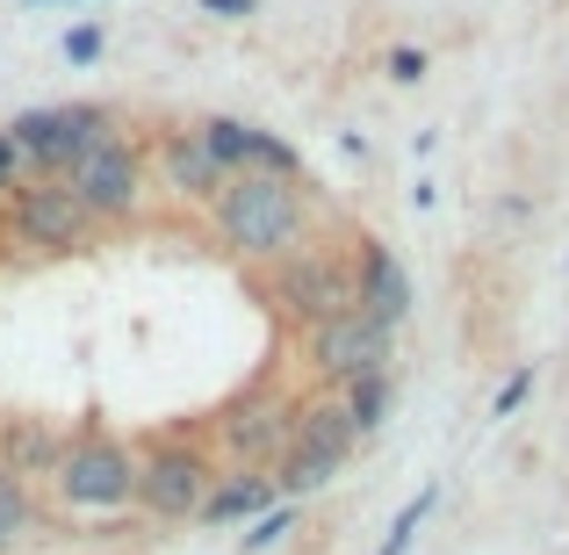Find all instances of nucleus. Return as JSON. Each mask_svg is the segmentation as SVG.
Listing matches in <instances>:
<instances>
[{
	"instance_id": "nucleus-1",
	"label": "nucleus",
	"mask_w": 569,
	"mask_h": 555,
	"mask_svg": "<svg viewBox=\"0 0 569 555\" xmlns=\"http://www.w3.org/2000/svg\"><path fill=\"white\" fill-rule=\"evenodd\" d=\"M209 224L231 260L274 267L303 238H318V202H310L303 174H231V188L209 202Z\"/></svg>"
},
{
	"instance_id": "nucleus-2",
	"label": "nucleus",
	"mask_w": 569,
	"mask_h": 555,
	"mask_svg": "<svg viewBox=\"0 0 569 555\" xmlns=\"http://www.w3.org/2000/svg\"><path fill=\"white\" fill-rule=\"evenodd\" d=\"M217 447H209L202 426H167L152 433V440L138 447V498H130V513L152 519V527H188V519H202V498L209 484H217Z\"/></svg>"
},
{
	"instance_id": "nucleus-3",
	"label": "nucleus",
	"mask_w": 569,
	"mask_h": 555,
	"mask_svg": "<svg viewBox=\"0 0 569 555\" xmlns=\"http://www.w3.org/2000/svg\"><path fill=\"white\" fill-rule=\"evenodd\" d=\"M260 296L296 339H303L310 325L353 310V238H325V231L303 238L289 260L260 267Z\"/></svg>"
},
{
	"instance_id": "nucleus-4",
	"label": "nucleus",
	"mask_w": 569,
	"mask_h": 555,
	"mask_svg": "<svg viewBox=\"0 0 569 555\" xmlns=\"http://www.w3.org/2000/svg\"><path fill=\"white\" fill-rule=\"evenodd\" d=\"M296 418H303V389H289L274 368H260L246 389H231V397L202 418V433L223 455V469H274L289 433H296Z\"/></svg>"
},
{
	"instance_id": "nucleus-5",
	"label": "nucleus",
	"mask_w": 569,
	"mask_h": 555,
	"mask_svg": "<svg viewBox=\"0 0 569 555\" xmlns=\"http://www.w3.org/2000/svg\"><path fill=\"white\" fill-rule=\"evenodd\" d=\"M51 498L66 505V513H87V519L130 513V498H138V447H130L123 433H109L101 418H87V426L66 433V447H58Z\"/></svg>"
},
{
	"instance_id": "nucleus-6",
	"label": "nucleus",
	"mask_w": 569,
	"mask_h": 555,
	"mask_svg": "<svg viewBox=\"0 0 569 555\" xmlns=\"http://www.w3.org/2000/svg\"><path fill=\"white\" fill-rule=\"evenodd\" d=\"M101 224L87 217L80 202H72L66 181H51V174H29V181H14L0 195V246L29 252V260H66V252H87L94 246Z\"/></svg>"
},
{
	"instance_id": "nucleus-7",
	"label": "nucleus",
	"mask_w": 569,
	"mask_h": 555,
	"mask_svg": "<svg viewBox=\"0 0 569 555\" xmlns=\"http://www.w3.org/2000/svg\"><path fill=\"white\" fill-rule=\"evenodd\" d=\"M353 447H361V433H353V418L339 412L332 389L303 397V418H296L289 447H281V462H274V498H289V505L318 498V490L353 462Z\"/></svg>"
},
{
	"instance_id": "nucleus-8",
	"label": "nucleus",
	"mask_w": 569,
	"mask_h": 555,
	"mask_svg": "<svg viewBox=\"0 0 569 555\" xmlns=\"http://www.w3.org/2000/svg\"><path fill=\"white\" fill-rule=\"evenodd\" d=\"M58 181L72 188V202H80L101 231H109V224H138V209H144V145L130 138L123 123H109Z\"/></svg>"
},
{
	"instance_id": "nucleus-9",
	"label": "nucleus",
	"mask_w": 569,
	"mask_h": 555,
	"mask_svg": "<svg viewBox=\"0 0 569 555\" xmlns=\"http://www.w3.org/2000/svg\"><path fill=\"white\" fill-rule=\"evenodd\" d=\"M389 339H397V333L353 304V310H339V318H325V325L303 333V368L318 375V389H347L353 375L389 368Z\"/></svg>"
},
{
	"instance_id": "nucleus-10",
	"label": "nucleus",
	"mask_w": 569,
	"mask_h": 555,
	"mask_svg": "<svg viewBox=\"0 0 569 555\" xmlns=\"http://www.w3.org/2000/svg\"><path fill=\"white\" fill-rule=\"evenodd\" d=\"M109 123H116V116L94 109V101H58V109H22L8 123V138H14V152H22L29 174H51V181H58V174H66Z\"/></svg>"
},
{
	"instance_id": "nucleus-11",
	"label": "nucleus",
	"mask_w": 569,
	"mask_h": 555,
	"mask_svg": "<svg viewBox=\"0 0 569 555\" xmlns=\"http://www.w3.org/2000/svg\"><path fill=\"white\" fill-rule=\"evenodd\" d=\"M159 181H167L173 202H217L223 188H231V174H223V159L209 152V138H202V123H188V130H167L159 138Z\"/></svg>"
},
{
	"instance_id": "nucleus-12",
	"label": "nucleus",
	"mask_w": 569,
	"mask_h": 555,
	"mask_svg": "<svg viewBox=\"0 0 569 555\" xmlns=\"http://www.w3.org/2000/svg\"><path fill=\"white\" fill-rule=\"evenodd\" d=\"M202 138H209V152L223 159V174H303L296 145L274 138V130H260V123H238V116H202Z\"/></svg>"
},
{
	"instance_id": "nucleus-13",
	"label": "nucleus",
	"mask_w": 569,
	"mask_h": 555,
	"mask_svg": "<svg viewBox=\"0 0 569 555\" xmlns=\"http://www.w3.org/2000/svg\"><path fill=\"white\" fill-rule=\"evenodd\" d=\"M353 304H361L368 318H382L389 333L411 318V275H403V260L382 238H353Z\"/></svg>"
},
{
	"instance_id": "nucleus-14",
	"label": "nucleus",
	"mask_w": 569,
	"mask_h": 555,
	"mask_svg": "<svg viewBox=\"0 0 569 555\" xmlns=\"http://www.w3.org/2000/svg\"><path fill=\"white\" fill-rule=\"evenodd\" d=\"M274 498V469H217V484H209L202 498V527H238V519H260Z\"/></svg>"
},
{
	"instance_id": "nucleus-15",
	"label": "nucleus",
	"mask_w": 569,
	"mask_h": 555,
	"mask_svg": "<svg viewBox=\"0 0 569 555\" xmlns=\"http://www.w3.org/2000/svg\"><path fill=\"white\" fill-rule=\"evenodd\" d=\"M58 447H66V433H51L43 418H0V469H14L22 484L58 469Z\"/></svg>"
},
{
	"instance_id": "nucleus-16",
	"label": "nucleus",
	"mask_w": 569,
	"mask_h": 555,
	"mask_svg": "<svg viewBox=\"0 0 569 555\" xmlns=\"http://www.w3.org/2000/svg\"><path fill=\"white\" fill-rule=\"evenodd\" d=\"M332 397H339V412L353 418V433L368 440V433H376L382 418H389L397 389H389V368H376V375H353V383H347V389H332Z\"/></svg>"
},
{
	"instance_id": "nucleus-17",
	"label": "nucleus",
	"mask_w": 569,
	"mask_h": 555,
	"mask_svg": "<svg viewBox=\"0 0 569 555\" xmlns=\"http://www.w3.org/2000/svg\"><path fill=\"white\" fill-rule=\"evenodd\" d=\"M29 534H37V490H29L14 469H0V548L29 542Z\"/></svg>"
},
{
	"instance_id": "nucleus-18",
	"label": "nucleus",
	"mask_w": 569,
	"mask_h": 555,
	"mask_svg": "<svg viewBox=\"0 0 569 555\" xmlns=\"http://www.w3.org/2000/svg\"><path fill=\"white\" fill-rule=\"evenodd\" d=\"M289 527H296V505L281 498V505H267L260 519H246V542H238V548H246V555H267L274 542H289Z\"/></svg>"
},
{
	"instance_id": "nucleus-19",
	"label": "nucleus",
	"mask_w": 569,
	"mask_h": 555,
	"mask_svg": "<svg viewBox=\"0 0 569 555\" xmlns=\"http://www.w3.org/2000/svg\"><path fill=\"white\" fill-rule=\"evenodd\" d=\"M432 505H440V484H426V490H418L411 505H403V513H397V527H389V542H382L376 555H403V548H411V534H418V527L432 519Z\"/></svg>"
},
{
	"instance_id": "nucleus-20",
	"label": "nucleus",
	"mask_w": 569,
	"mask_h": 555,
	"mask_svg": "<svg viewBox=\"0 0 569 555\" xmlns=\"http://www.w3.org/2000/svg\"><path fill=\"white\" fill-rule=\"evenodd\" d=\"M58 51H66V66H94L101 58V22H72Z\"/></svg>"
},
{
	"instance_id": "nucleus-21",
	"label": "nucleus",
	"mask_w": 569,
	"mask_h": 555,
	"mask_svg": "<svg viewBox=\"0 0 569 555\" xmlns=\"http://www.w3.org/2000/svg\"><path fill=\"white\" fill-rule=\"evenodd\" d=\"M527 389H533V368H512V375H505V389L490 397V418H512L519 404H527Z\"/></svg>"
},
{
	"instance_id": "nucleus-22",
	"label": "nucleus",
	"mask_w": 569,
	"mask_h": 555,
	"mask_svg": "<svg viewBox=\"0 0 569 555\" xmlns=\"http://www.w3.org/2000/svg\"><path fill=\"white\" fill-rule=\"evenodd\" d=\"M389 80H397V87L426 80V51H418V43H397V51H389Z\"/></svg>"
},
{
	"instance_id": "nucleus-23",
	"label": "nucleus",
	"mask_w": 569,
	"mask_h": 555,
	"mask_svg": "<svg viewBox=\"0 0 569 555\" xmlns=\"http://www.w3.org/2000/svg\"><path fill=\"white\" fill-rule=\"evenodd\" d=\"M14 181H22V152H14V138L0 130V195H8Z\"/></svg>"
},
{
	"instance_id": "nucleus-24",
	"label": "nucleus",
	"mask_w": 569,
	"mask_h": 555,
	"mask_svg": "<svg viewBox=\"0 0 569 555\" xmlns=\"http://www.w3.org/2000/svg\"><path fill=\"white\" fill-rule=\"evenodd\" d=\"M202 8H209V14H231V22H238V14H252L260 0H202Z\"/></svg>"
}]
</instances>
